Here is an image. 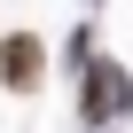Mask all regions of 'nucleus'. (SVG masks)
Here are the masks:
<instances>
[{
    "mask_svg": "<svg viewBox=\"0 0 133 133\" xmlns=\"http://www.w3.org/2000/svg\"><path fill=\"white\" fill-rule=\"evenodd\" d=\"M78 102H86V117H117V110L133 102V78H125V71H110V63H94V71H86V94H78Z\"/></svg>",
    "mask_w": 133,
    "mask_h": 133,
    "instance_id": "nucleus-1",
    "label": "nucleus"
},
{
    "mask_svg": "<svg viewBox=\"0 0 133 133\" xmlns=\"http://www.w3.org/2000/svg\"><path fill=\"white\" fill-rule=\"evenodd\" d=\"M39 63H47V55H39V39H31V31L0 39V78H8V86H31V78H39Z\"/></svg>",
    "mask_w": 133,
    "mask_h": 133,
    "instance_id": "nucleus-2",
    "label": "nucleus"
}]
</instances>
